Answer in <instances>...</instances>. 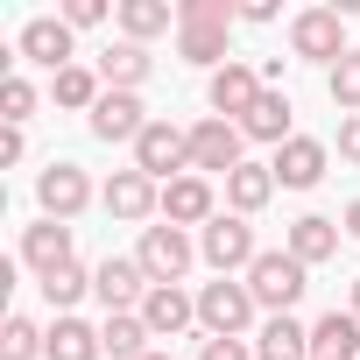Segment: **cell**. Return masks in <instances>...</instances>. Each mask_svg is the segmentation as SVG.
Wrapping results in <instances>:
<instances>
[{
	"instance_id": "603a6c76",
	"label": "cell",
	"mask_w": 360,
	"mask_h": 360,
	"mask_svg": "<svg viewBox=\"0 0 360 360\" xmlns=\"http://www.w3.org/2000/svg\"><path fill=\"white\" fill-rule=\"evenodd\" d=\"M276 191H283V184H276V169H269V162H240V169L226 176V212L255 219V212H269Z\"/></svg>"
},
{
	"instance_id": "e575fe53",
	"label": "cell",
	"mask_w": 360,
	"mask_h": 360,
	"mask_svg": "<svg viewBox=\"0 0 360 360\" xmlns=\"http://www.w3.org/2000/svg\"><path fill=\"white\" fill-rule=\"evenodd\" d=\"M339 162H353V169H360V113H346V120H339Z\"/></svg>"
},
{
	"instance_id": "9a60e30c",
	"label": "cell",
	"mask_w": 360,
	"mask_h": 360,
	"mask_svg": "<svg viewBox=\"0 0 360 360\" xmlns=\"http://www.w3.org/2000/svg\"><path fill=\"white\" fill-rule=\"evenodd\" d=\"M148 290H155V283L141 276V262H134V255H106V262L92 269V297L106 304V318H113V311H141V297H148Z\"/></svg>"
},
{
	"instance_id": "8992f818",
	"label": "cell",
	"mask_w": 360,
	"mask_h": 360,
	"mask_svg": "<svg viewBox=\"0 0 360 360\" xmlns=\"http://www.w3.org/2000/svg\"><path fill=\"white\" fill-rule=\"evenodd\" d=\"M134 262H141V276L162 290V283H184L191 276V262H198V240L184 233V226H169V219H155V226H141V248H134Z\"/></svg>"
},
{
	"instance_id": "2e32d148",
	"label": "cell",
	"mask_w": 360,
	"mask_h": 360,
	"mask_svg": "<svg viewBox=\"0 0 360 360\" xmlns=\"http://www.w3.org/2000/svg\"><path fill=\"white\" fill-rule=\"evenodd\" d=\"M85 127H92V141H106V148H113V141L134 148L141 127H148V106H141V92H106V99L85 113Z\"/></svg>"
},
{
	"instance_id": "d4e9b609",
	"label": "cell",
	"mask_w": 360,
	"mask_h": 360,
	"mask_svg": "<svg viewBox=\"0 0 360 360\" xmlns=\"http://www.w3.org/2000/svg\"><path fill=\"white\" fill-rule=\"evenodd\" d=\"M311 360H360V318L353 311H325L311 325Z\"/></svg>"
},
{
	"instance_id": "1f68e13d",
	"label": "cell",
	"mask_w": 360,
	"mask_h": 360,
	"mask_svg": "<svg viewBox=\"0 0 360 360\" xmlns=\"http://www.w3.org/2000/svg\"><path fill=\"white\" fill-rule=\"evenodd\" d=\"M0 120H8V127H22V120H36V85L29 78H0Z\"/></svg>"
},
{
	"instance_id": "44dd1931",
	"label": "cell",
	"mask_w": 360,
	"mask_h": 360,
	"mask_svg": "<svg viewBox=\"0 0 360 360\" xmlns=\"http://www.w3.org/2000/svg\"><path fill=\"white\" fill-rule=\"evenodd\" d=\"M290 113H297V106H290V92H283V85H269V92L248 106L240 134H248V141H269V148H283V141L297 134V127H290Z\"/></svg>"
},
{
	"instance_id": "ba28073f",
	"label": "cell",
	"mask_w": 360,
	"mask_h": 360,
	"mask_svg": "<svg viewBox=\"0 0 360 360\" xmlns=\"http://www.w3.org/2000/svg\"><path fill=\"white\" fill-rule=\"evenodd\" d=\"M240 162H248V134L233 120H219V113L191 120V169L198 176H233Z\"/></svg>"
},
{
	"instance_id": "277c9868",
	"label": "cell",
	"mask_w": 360,
	"mask_h": 360,
	"mask_svg": "<svg viewBox=\"0 0 360 360\" xmlns=\"http://www.w3.org/2000/svg\"><path fill=\"white\" fill-rule=\"evenodd\" d=\"M290 57L332 71V64L346 57V15H339V8H297V15H290Z\"/></svg>"
},
{
	"instance_id": "5b68a950",
	"label": "cell",
	"mask_w": 360,
	"mask_h": 360,
	"mask_svg": "<svg viewBox=\"0 0 360 360\" xmlns=\"http://www.w3.org/2000/svg\"><path fill=\"white\" fill-rule=\"evenodd\" d=\"M255 219H240V212H219L212 226H198V262L212 269V276H248L255 269Z\"/></svg>"
},
{
	"instance_id": "f35d334b",
	"label": "cell",
	"mask_w": 360,
	"mask_h": 360,
	"mask_svg": "<svg viewBox=\"0 0 360 360\" xmlns=\"http://www.w3.org/2000/svg\"><path fill=\"white\" fill-rule=\"evenodd\" d=\"M346 311H353V318H360V283H353V297H346Z\"/></svg>"
},
{
	"instance_id": "cb8c5ba5",
	"label": "cell",
	"mask_w": 360,
	"mask_h": 360,
	"mask_svg": "<svg viewBox=\"0 0 360 360\" xmlns=\"http://www.w3.org/2000/svg\"><path fill=\"white\" fill-rule=\"evenodd\" d=\"M255 360H311V325H304L297 311H290V318H262Z\"/></svg>"
},
{
	"instance_id": "4316f807",
	"label": "cell",
	"mask_w": 360,
	"mask_h": 360,
	"mask_svg": "<svg viewBox=\"0 0 360 360\" xmlns=\"http://www.w3.org/2000/svg\"><path fill=\"white\" fill-rule=\"evenodd\" d=\"M148 325H141V311H113L106 325H99V346L113 353V360H148Z\"/></svg>"
},
{
	"instance_id": "484cf974",
	"label": "cell",
	"mask_w": 360,
	"mask_h": 360,
	"mask_svg": "<svg viewBox=\"0 0 360 360\" xmlns=\"http://www.w3.org/2000/svg\"><path fill=\"white\" fill-rule=\"evenodd\" d=\"M50 99H57L64 113H92V106L106 99V85H99V71H92V64H71V71H57V78H50Z\"/></svg>"
},
{
	"instance_id": "ac0fdd59",
	"label": "cell",
	"mask_w": 360,
	"mask_h": 360,
	"mask_svg": "<svg viewBox=\"0 0 360 360\" xmlns=\"http://www.w3.org/2000/svg\"><path fill=\"white\" fill-rule=\"evenodd\" d=\"M141 325H148L155 339H184V332L198 325V297H191L184 283H162V290L141 297Z\"/></svg>"
},
{
	"instance_id": "7c38bea8",
	"label": "cell",
	"mask_w": 360,
	"mask_h": 360,
	"mask_svg": "<svg viewBox=\"0 0 360 360\" xmlns=\"http://www.w3.org/2000/svg\"><path fill=\"white\" fill-rule=\"evenodd\" d=\"M15 50L57 78V71H71V64H78V29H71L64 15H36V22H22V43H15Z\"/></svg>"
},
{
	"instance_id": "e0dca14e",
	"label": "cell",
	"mask_w": 360,
	"mask_h": 360,
	"mask_svg": "<svg viewBox=\"0 0 360 360\" xmlns=\"http://www.w3.org/2000/svg\"><path fill=\"white\" fill-rule=\"evenodd\" d=\"M71 262H78V233L71 226H57V219L22 226V269H36V283L57 276V269H71Z\"/></svg>"
},
{
	"instance_id": "6da1fadb",
	"label": "cell",
	"mask_w": 360,
	"mask_h": 360,
	"mask_svg": "<svg viewBox=\"0 0 360 360\" xmlns=\"http://www.w3.org/2000/svg\"><path fill=\"white\" fill-rule=\"evenodd\" d=\"M233 22H240L233 0H184L176 8V57L212 78L219 64H233Z\"/></svg>"
},
{
	"instance_id": "d6986e66",
	"label": "cell",
	"mask_w": 360,
	"mask_h": 360,
	"mask_svg": "<svg viewBox=\"0 0 360 360\" xmlns=\"http://www.w3.org/2000/svg\"><path fill=\"white\" fill-rule=\"evenodd\" d=\"M339 240H346V226H339V219H325V212H304V219H290V233H283V248H290L304 269L332 262V255H339Z\"/></svg>"
},
{
	"instance_id": "ffe728a7",
	"label": "cell",
	"mask_w": 360,
	"mask_h": 360,
	"mask_svg": "<svg viewBox=\"0 0 360 360\" xmlns=\"http://www.w3.org/2000/svg\"><path fill=\"white\" fill-rule=\"evenodd\" d=\"M92 71H99V85H106V92H141V85H148V71H155V57H148L141 43H106Z\"/></svg>"
},
{
	"instance_id": "8fae6325",
	"label": "cell",
	"mask_w": 360,
	"mask_h": 360,
	"mask_svg": "<svg viewBox=\"0 0 360 360\" xmlns=\"http://www.w3.org/2000/svg\"><path fill=\"white\" fill-rule=\"evenodd\" d=\"M262 92H269V78H262L248 57H233V64H219V71L205 78V106H212L219 120H233V127L248 120V106H255Z\"/></svg>"
},
{
	"instance_id": "30bf717a",
	"label": "cell",
	"mask_w": 360,
	"mask_h": 360,
	"mask_svg": "<svg viewBox=\"0 0 360 360\" xmlns=\"http://www.w3.org/2000/svg\"><path fill=\"white\" fill-rule=\"evenodd\" d=\"M99 205H106L120 226H155V219H162V184L141 176V169H113L106 191H99Z\"/></svg>"
},
{
	"instance_id": "3957f363",
	"label": "cell",
	"mask_w": 360,
	"mask_h": 360,
	"mask_svg": "<svg viewBox=\"0 0 360 360\" xmlns=\"http://www.w3.org/2000/svg\"><path fill=\"white\" fill-rule=\"evenodd\" d=\"M255 318H262V304H255V290H248L240 276H219V283L198 290V325H205V339H248Z\"/></svg>"
},
{
	"instance_id": "52a82bcc",
	"label": "cell",
	"mask_w": 360,
	"mask_h": 360,
	"mask_svg": "<svg viewBox=\"0 0 360 360\" xmlns=\"http://www.w3.org/2000/svg\"><path fill=\"white\" fill-rule=\"evenodd\" d=\"M134 169L155 176V184H176V176L191 169V127H176V120H148L141 141H134Z\"/></svg>"
},
{
	"instance_id": "8d00e7d4",
	"label": "cell",
	"mask_w": 360,
	"mask_h": 360,
	"mask_svg": "<svg viewBox=\"0 0 360 360\" xmlns=\"http://www.w3.org/2000/svg\"><path fill=\"white\" fill-rule=\"evenodd\" d=\"M283 8H276V0H248V8H240V22H255V29H269Z\"/></svg>"
},
{
	"instance_id": "f1b7e54d",
	"label": "cell",
	"mask_w": 360,
	"mask_h": 360,
	"mask_svg": "<svg viewBox=\"0 0 360 360\" xmlns=\"http://www.w3.org/2000/svg\"><path fill=\"white\" fill-rule=\"evenodd\" d=\"M0 360H50V325H36L29 311H15L0 325Z\"/></svg>"
},
{
	"instance_id": "74e56055",
	"label": "cell",
	"mask_w": 360,
	"mask_h": 360,
	"mask_svg": "<svg viewBox=\"0 0 360 360\" xmlns=\"http://www.w3.org/2000/svg\"><path fill=\"white\" fill-rule=\"evenodd\" d=\"M339 226H346V240H360V198H353V205L339 212Z\"/></svg>"
},
{
	"instance_id": "f546056e",
	"label": "cell",
	"mask_w": 360,
	"mask_h": 360,
	"mask_svg": "<svg viewBox=\"0 0 360 360\" xmlns=\"http://www.w3.org/2000/svg\"><path fill=\"white\" fill-rule=\"evenodd\" d=\"M36 290H43V304H50L57 318H71V311H78V297H92V269H85V262H71V269L43 276Z\"/></svg>"
},
{
	"instance_id": "7402d4cb",
	"label": "cell",
	"mask_w": 360,
	"mask_h": 360,
	"mask_svg": "<svg viewBox=\"0 0 360 360\" xmlns=\"http://www.w3.org/2000/svg\"><path fill=\"white\" fill-rule=\"evenodd\" d=\"M113 22H120V43H141V50H148L155 36L176 29V8H169V0H120Z\"/></svg>"
},
{
	"instance_id": "7a4b0ae2",
	"label": "cell",
	"mask_w": 360,
	"mask_h": 360,
	"mask_svg": "<svg viewBox=\"0 0 360 360\" xmlns=\"http://www.w3.org/2000/svg\"><path fill=\"white\" fill-rule=\"evenodd\" d=\"M240 283L255 290V304H262L269 318H290V311H297V297L311 290V269H304L290 248H262V255H255V269H248Z\"/></svg>"
},
{
	"instance_id": "4dcf8cb0",
	"label": "cell",
	"mask_w": 360,
	"mask_h": 360,
	"mask_svg": "<svg viewBox=\"0 0 360 360\" xmlns=\"http://www.w3.org/2000/svg\"><path fill=\"white\" fill-rule=\"evenodd\" d=\"M325 99L339 106V120H346V113H360V50H346V57L325 71Z\"/></svg>"
},
{
	"instance_id": "5bb4252c",
	"label": "cell",
	"mask_w": 360,
	"mask_h": 360,
	"mask_svg": "<svg viewBox=\"0 0 360 360\" xmlns=\"http://www.w3.org/2000/svg\"><path fill=\"white\" fill-rule=\"evenodd\" d=\"M162 219L169 226H212L219 219V191H212V176H198V169H184L176 184H162Z\"/></svg>"
},
{
	"instance_id": "9c48e42d",
	"label": "cell",
	"mask_w": 360,
	"mask_h": 360,
	"mask_svg": "<svg viewBox=\"0 0 360 360\" xmlns=\"http://www.w3.org/2000/svg\"><path fill=\"white\" fill-rule=\"evenodd\" d=\"M92 198H99V191H92V176H85L78 162H43V169H36V205H43V219L71 226Z\"/></svg>"
},
{
	"instance_id": "d6a6232c",
	"label": "cell",
	"mask_w": 360,
	"mask_h": 360,
	"mask_svg": "<svg viewBox=\"0 0 360 360\" xmlns=\"http://www.w3.org/2000/svg\"><path fill=\"white\" fill-rule=\"evenodd\" d=\"M57 15H64L71 29H99V22H106L113 8H106V0H64V8H57Z\"/></svg>"
},
{
	"instance_id": "ab89813d",
	"label": "cell",
	"mask_w": 360,
	"mask_h": 360,
	"mask_svg": "<svg viewBox=\"0 0 360 360\" xmlns=\"http://www.w3.org/2000/svg\"><path fill=\"white\" fill-rule=\"evenodd\" d=\"M148 360H169V353H148Z\"/></svg>"
},
{
	"instance_id": "d590c367",
	"label": "cell",
	"mask_w": 360,
	"mask_h": 360,
	"mask_svg": "<svg viewBox=\"0 0 360 360\" xmlns=\"http://www.w3.org/2000/svg\"><path fill=\"white\" fill-rule=\"evenodd\" d=\"M22 155H29V134H22V127H8V134H0V162H8V169H15Z\"/></svg>"
},
{
	"instance_id": "83f0119b",
	"label": "cell",
	"mask_w": 360,
	"mask_h": 360,
	"mask_svg": "<svg viewBox=\"0 0 360 360\" xmlns=\"http://www.w3.org/2000/svg\"><path fill=\"white\" fill-rule=\"evenodd\" d=\"M99 325H85L78 311L71 318H50V360H99Z\"/></svg>"
},
{
	"instance_id": "836d02e7",
	"label": "cell",
	"mask_w": 360,
	"mask_h": 360,
	"mask_svg": "<svg viewBox=\"0 0 360 360\" xmlns=\"http://www.w3.org/2000/svg\"><path fill=\"white\" fill-rule=\"evenodd\" d=\"M198 360H255L248 339H198Z\"/></svg>"
},
{
	"instance_id": "4fadbf2b",
	"label": "cell",
	"mask_w": 360,
	"mask_h": 360,
	"mask_svg": "<svg viewBox=\"0 0 360 360\" xmlns=\"http://www.w3.org/2000/svg\"><path fill=\"white\" fill-rule=\"evenodd\" d=\"M269 169H276V184H283V191H318V184H325V169H332V148H325L318 134H290V141L269 155Z\"/></svg>"
}]
</instances>
